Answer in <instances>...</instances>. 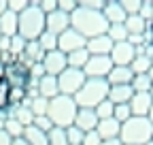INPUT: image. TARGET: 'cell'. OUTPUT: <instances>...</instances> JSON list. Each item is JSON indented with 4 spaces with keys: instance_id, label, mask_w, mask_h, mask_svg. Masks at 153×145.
<instances>
[{
    "instance_id": "obj_1",
    "label": "cell",
    "mask_w": 153,
    "mask_h": 145,
    "mask_svg": "<svg viewBox=\"0 0 153 145\" xmlns=\"http://www.w3.org/2000/svg\"><path fill=\"white\" fill-rule=\"evenodd\" d=\"M70 28L76 30L81 36H85V39H94V36L106 34L108 24L104 19L102 11H89V9L76 7L70 13Z\"/></svg>"
},
{
    "instance_id": "obj_2",
    "label": "cell",
    "mask_w": 153,
    "mask_h": 145,
    "mask_svg": "<svg viewBox=\"0 0 153 145\" xmlns=\"http://www.w3.org/2000/svg\"><path fill=\"white\" fill-rule=\"evenodd\" d=\"M76 111H79V107H76V102H74L72 96L57 94L55 98L49 100L47 117L51 120V124L55 126V128H68V126L74 124Z\"/></svg>"
},
{
    "instance_id": "obj_3",
    "label": "cell",
    "mask_w": 153,
    "mask_h": 145,
    "mask_svg": "<svg viewBox=\"0 0 153 145\" xmlns=\"http://www.w3.org/2000/svg\"><path fill=\"white\" fill-rule=\"evenodd\" d=\"M45 32V13L30 0V7L19 13L17 17V34L26 41H36Z\"/></svg>"
},
{
    "instance_id": "obj_4",
    "label": "cell",
    "mask_w": 153,
    "mask_h": 145,
    "mask_svg": "<svg viewBox=\"0 0 153 145\" xmlns=\"http://www.w3.org/2000/svg\"><path fill=\"white\" fill-rule=\"evenodd\" d=\"M119 141L123 145H147L153 141V124L147 117H130L121 124Z\"/></svg>"
},
{
    "instance_id": "obj_5",
    "label": "cell",
    "mask_w": 153,
    "mask_h": 145,
    "mask_svg": "<svg viewBox=\"0 0 153 145\" xmlns=\"http://www.w3.org/2000/svg\"><path fill=\"white\" fill-rule=\"evenodd\" d=\"M106 94H108L106 79H85L83 87L72 98L79 109H96L102 100H106Z\"/></svg>"
},
{
    "instance_id": "obj_6",
    "label": "cell",
    "mask_w": 153,
    "mask_h": 145,
    "mask_svg": "<svg viewBox=\"0 0 153 145\" xmlns=\"http://www.w3.org/2000/svg\"><path fill=\"white\" fill-rule=\"evenodd\" d=\"M85 79L87 77L83 75V70H76V68L68 66L64 72L57 75V90H60V94H64V96H74L83 87Z\"/></svg>"
},
{
    "instance_id": "obj_7",
    "label": "cell",
    "mask_w": 153,
    "mask_h": 145,
    "mask_svg": "<svg viewBox=\"0 0 153 145\" xmlns=\"http://www.w3.org/2000/svg\"><path fill=\"white\" fill-rule=\"evenodd\" d=\"M111 68H113V62L108 56H89L87 64L83 66V75L87 79H106Z\"/></svg>"
},
{
    "instance_id": "obj_8",
    "label": "cell",
    "mask_w": 153,
    "mask_h": 145,
    "mask_svg": "<svg viewBox=\"0 0 153 145\" xmlns=\"http://www.w3.org/2000/svg\"><path fill=\"white\" fill-rule=\"evenodd\" d=\"M85 43H87V39L81 36L79 32L72 30V28H68L66 32H62L60 36H57V49H60L64 56H68V53H72L76 49H83Z\"/></svg>"
},
{
    "instance_id": "obj_9",
    "label": "cell",
    "mask_w": 153,
    "mask_h": 145,
    "mask_svg": "<svg viewBox=\"0 0 153 145\" xmlns=\"http://www.w3.org/2000/svg\"><path fill=\"white\" fill-rule=\"evenodd\" d=\"M108 58L113 62V66H130L132 60L136 58V47L130 45L128 41L123 43H115L111 53H108Z\"/></svg>"
},
{
    "instance_id": "obj_10",
    "label": "cell",
    "mask_w": 153,
    "mask_h": 145,
    "mask_svg": "<svg viewBox=\"0 0 153 145\" xmlns=\"http://www.w3.org/2000/svg\"><path fill=\"white\" fill-rule=\"evenodd\" d=\"M41 64H43V68H45V75H49V77H57L60 72H64V70L68 68L66 56H64L60 49L45 53V58H43Z\"/></svg>"
},
{
    "instance_id": "obj_11",
    "label": "cell",
    "mask_w": 153,
    "mask_h": 145,
    "mask_svg": "<svg viewBox=\"0 0 153 145\" xmlns=\"http://www.w3.org/2000/svg\"><path fill=\"white\" fill-rule=\"evenodd\" d=\"M70 28V15L68 13H62L60 9H55L53 13L45 15V30L55 34V36H60L62 32H66Z\"/></svg>"
},
{
    "instance_id": "obj_12",
    "label": "cell",
    "mask_w": 153,
    "mask_h": 145,
    "mask_svg": "<svg viewBox=\"0 0 153 145\" xmlns=\"http://www.w3.org/2000/svg\"><path fill=\"white\" fill-rule=\"evenodd\" d=\"M130 113L132 117H147L149 109L153 105V98L149 92H134V96L130 98Z\"/></svg>"
},
{
    "instance_id": "obj_13",
    "label": "cell",
    "mask_w": 153,
    "mask_h": 145,
    "mask_svg": "<svg viewBox=\"0 0 153 145\" xmlns=\"http://www.w3.org/2000/svg\"><path fill=\"white\" fill-rule=\"evenodd\" d=\"M85 49L89 56H108L113 49V41L106 34H100V36H94V39H87Z\"/></svg>"
},
{
    "instance_id": "obj_14",
    "label": "cell",
    "mask_w": 153,
    "mask_h": 145,
    "mask_svg": "<svg viewBox=\"0 0 153 145\" xmlns=\"http://www.w3.org/2000/svg\"><path fill=\"white\" fill-rule=\"evenodd\" d=\"M102 15L108 26H117V24H123L126 22V13L119 4V0H106L104 2V9H102Z\"/></svg>"
},
{
    "instance_id": "obj_15",
    "label": "cell",
    "mask_w": 153,
    "mask_h": 145,
    "mask_svg": "<svg viewBox=\"0 0 153 145\" xmlns=\"http://www.w3.org/2000/svg\"><path fill=\"white\" fill-rule=\"evenodd\" d=\"M79 130L83 132H89V130H96V126H98V117H96L94 109H79L76 111V117H74V124Z\"/></svg>"
},
{
    "instance_id": "obj_16",
    "label": "cell",
    "mask_w": 153,
    "mask_h": 145,
    "mask_svg": "<svg viewBox=\"0 0 153 145\" xmlns=\"http://www.w3.org/2000/svg\"><path fill=\"white\" fill-rule=\"evenodd\" d=\"M132 79H134V72L130 70V66H113L111 72L106 75L108 85H130Z\"/></svg>"
},
{
    "instance_id": "obj_17",
    "label": "cell",
    "mask_w": 153,
    "mask_h": 145,
    "mask_svg": "<svg viewBox=\"0 0 153 145\" xmlns=\"http://www.w3.org/2000/svg\"><path fill=\"white\" fill-rule=\"evenodd\" d=\"M119 130H121V124L117 120H113V117L100 120L98 126H96V132H98V137L102 141H106V139H119Z\"/></svg>"
},
{
    "instance_id": "obj_18",
    "label": "cell",
    "mask_w": 153,
    "mask_h": 145,
    "mask_svg": "<svg viewBox=\"0 0 153 145\" xmlns=\"http://www.w3.org/2000/svg\"><path fill=\"white\" fill-rule=\"evenodd\" d=\"M132 96H134V90L130 85H108L106 100H111L113 105H128Z\"/></svg>"
},
{
    "instance_id": "obj_19",
    "label": "cell",
    "mask_w": 153,
    "mask_h": 145,
    "mask_svg": "<svg viewBox=\"0 0 153 145\" xmlns=\"http://www.w3.org/2000/svg\"><path fill=\"white\" fill-rule=\"evenodd\" d=\"M57 94H60V90H57V77L45 75L41 81H38V96L51 100V98H55Z\"/></svg>"
},
{
    "instance_id": "obj_20",
    "label": "cell",
    "mask_w": 153,
    "mask_h": 145,
    "mask_svg": "<svg viewBox=\"0 0 153 145\" xmlns=\"http://www.w3.org/2000/svg\"><path fill=\"white\" fill-rule=\"evenodd\" d=\"M17 17L19 15H15V13H11L9 9L0 15V32H2V36H15L17 34Z\"/></svg>"
},
{
    "instance_id": "obj_21",
    "label": "cell",
    "mask_w": 153,
    "mask_h": 145,
    "mask_svg": "<svg viewBox=\"0 0 153 145\" xmlns=\"http://www.w3.org/2000/svg\"><path fill=\"white\" fill-rule=\"evenodd\" d=\"M123 28L128 30V36L130 34H145L147 32V22L140 15H128L126 22H123Z\"/></svg>"
},
{
    "instance_id": "obj_22",
    "label": "cell",
    "mask_w": 153,
    "mask_h": 145,
    "mask_svg": "<svg viewBox=\"0 0 153 145\" xmlns=\"http://www.w3.org/2000/svg\"><path fill=\"white\" fill-rule=\"evenodd\" d=\"M87 60H89V53H87L85 47H83V49H76V51H72V53H68V56H66L68 66H70V68H76V70H83V66L87 64Z\"/></svg>"
},
{
    "instance_id": "obj_23",
    "label": "cell",
    "mask_w": 153,
    "mask_h": 145,
    "mask_svg": "<svg viewBox=\"0 0 153 145\" xmlns=\"http://www.w3.org/2000/svg\"><path fill=\"white\" fill-rule=\"evenodd\" d=\"M151 66H153V60H151L149 56H145V53H138V56L132 60L130 70L134 72V75H147Z\"/></svg>"
},
{
    "instance_id": "obj_24",
    "label": "cell",
    "mask_w": 153,
    "mask_h": 145,
    "mask_svg": "<svg viewBox=\"0 0 153 145\" xmlns=\"http://www.w3.org/2000/svg\"><path fill=\"white\" fill-rule=\"evenodd\" d=\"M24 139L28 141V145H49L47 143V132L34 128V126L24 128Z\"/></svg>"
},
{
    "instance_id": "obj_25",
    "label": "cell",
    "mask_w": 153,
    "mask_h": 145,
    "mask_svg": "<svg viewBox=\"0 0 153 145\" xmlns=\"http://www.w3.org/2000/svg\"><path fill=\"white\" fill-rule=\"evenodd\" d=\"M36 41H38V45H41V49H43L45 53H49V51H55V49H57V36H55V34H51V32H47V30H45L41 36H38Z\"/></svg>"
},
{
    "instance_id": "obj_26",
    "label": "cell",
    "mask_w": 153,
    "mask_h": 145,
    "mask_svg": "<svg viewBox=\"0 0 153 145\" xmlns=\"http://www.w3.org/2000/svg\"><path fill=\"white\" fill-rule=\"evenodd\" d=\"M106 36L113 41V45H115V43H123V41H128V30L123 28V24L108 26V28H106Z\"/></svg>"
},
{
    "instance_id": "obj_27",
    "label": "cell",
    "mask_w": 153,
    "mask_h": 145,
    "mask_svg": "<svg viewBox=\"0 0 153 145\" xmlns=\"http://www.w3.org/2000/svg\"><path fill=\"white\" fill-rule=\"evenodd\" d=\"M2 130H4V132H7L11 139H19V137H24V126L19 124L15 117H9V120L4 122Z\"/></svg>"
},
{
    "instance_id": "obj_28",
    "label": "cell",
    "mask_w": 153,
    "mask_h": 145,
    "mask_svg": "<svg viewBox=\"0 0 153 145\" xmlns=\"http://www.w3.org/2000/svg\"><path fill=\"white\" fill-rule=\"evenodd\" d=\"M13 117H15L19 124H22L24 128L32 126V122H34V115H32V111H30L28 107H22V105H19V107H15V115H13Z\"/></svg>"
},
{
    "instance_id": "obj_29",
    "label": "cell",
    "mask_w": 153,
    "mask_h": 145,
    "mask_svg": "<svg viewBox=\"0 0 153 145\" xmlns=\"http://www.w3.org/2000/svg\"><path fill=\"white\" fill-rule=\"evenodd\" d=\"M47 143L49 145H68L66 141V128H53L47 132Z\"/></svg>"
},
{
    "instance_id": "obj_30",
    "label": "cell",
    "mask_w": 153,
    "mask_h": 145,
    "mask_svg": "<svg viewBox=\"0 0 153 145\" xmlns=\"http://www.w3.org/2000/svg\"><path fill=\"white\" fill-rule=\"evenodd\" d=\"M151 85H153V81L149 79V75H134V79L130 83V87L134 92H149Z\"/></svg>"
},
{
    "instance_id": "obj_31",
    "label": "cell",
    "mask_w": 153,
    "mask_h": 145,
    "mask_svg": "<svg viewBox=\"0 0 153 145\" xmlns=\"http://www.w3.org/2000/svg\"><path fill=\"white\" fill-rule=\"evenodd\" d=\"M47 107H49V100H47V98L36 96V98H32V102H30V111H32L34 117H41V115H47Z\"/></svg>"
},
{
    "instance_id": "obj_32",
    "label": "cell",
    "mask_w": 153,
    "mask_h": 145,
    "mask_svg": "<svg viewBox=\"0 0 153 145\" xmlns=\"http://www.w3.org/2000/svg\"><path fill=\"white\" fill-rule=\"evenodd\" d=\"M26 39H22L19 34H15V36H11V43H9V53L11 56H15V58H19L24 53V49H26Z\"/></svg>"
},
{
    "instance_id": "obj_33",
    "label": "cell",
    "mask_w": 153,
    "mask_h": 145,
    "mask_svg": "<svg viewBox=\"0 0 153 145\" xmlns=\"http://www.w3.org/2000/svg\"><path fill=\"white\" fill-rule=\"evenodd\" d=\"M113 109H115V105H113L111 100H102L98 107L94 109V113H96V117H98V122H100V120L113 117Z\"/></svg>"
},
{
    "instance_id": "obj_34",
    "label": "cell",
    "mask_w": 153,
    "mask_h": 145,
    "mask_svg": "<svg viewBox=\"0 0 153 145\" xmlns=\"http://www.w3.org/2000/svg\"><path fill=\"white\" fill-rule=\"evenodd\" d=\"M83 130H79L76 126H68L66 128V141H68V145H81L83 143Z\"/></svg>"
},
{
    "instance_id": "obj_35",
    "label": "cell",
    "mask_w": 153,
    "mask_h": 145,
    "mask_svg": "<svg viewBox=\"0 0 153 145\" xmlns=\"http://www.w3.org/2000/svg\"><path fill=\"white\" fill-rule=\"evenodd\" d=\"M24 98H26L24 87H9V107H19Z\"/></svg>"
},
{
    "instance_id": "obj_36",
    "label": "cell",
    "mask_w": 153,
    "mask_h": 145,
    "mask_svg": "<svg viewBox=\"0 0 153 145\" xmlns=\"http://www.w3.org/2000/svg\"><path fill=\"white\" fill-rule=\"evenodd\" d=\"M130 117H132L130 105H115V109H113V120H117L119 124H123V122H128Z\"/></svg>"
},
{
    "instance_id": "obj_37",
    "label": "cell",
    "mask_w": 153,
    "mask_h": 145,
    "mask_svg": "<svg viewBox=\"0 0 153 145\" xmlns=\"http://www.w3.org/2000/svg\"><path fill=\"white\" fill-rule=\"evenodd\" d=\"M119 4H121V9H123L126 15H138L143 0H119Z\"/></svg>"
},
{
    "instance_id": "obj_38",
    "label": "cell",
    "mask_w": 153,
    "mask_h": 145,
    "mask_svg": "<svg viewBox=\"0 0 153 145\" xmlns=\"http://www.w3.org/2000/svg\"><path fill=\"white\" fill-rule=\"evenodd\" d=\"M30 7V0H7V9L15 15H19L22 11H26Z\"/></svg>"
},
{
    "instance_id": "obj_39",
    "label": "cell",
    "mask_w": 153,
    "mask_h": 145,
    "mask_svg": "<svg viewBox=\"0 0 153 145\" xmlns=\"http://www.w3.org/2000/svg\"><path fill=\"white\" fill-rule=\"evenodd\" d=\"M34 4L41 9L45 15H49V13H53L57 9V0H34Z\"/></svg>"
},
{
    "instance_id": "obj_40",
    "label": "cell",
    "mask_w": 153,
    "mask_h": 145,
    "mask_svg": "<svg viewBox=\"0 0 153 145\" xmlns=\"http://www.w3.org/2000/svg\"><path fill=\"white\" fill-rule=\"evenodd\" d=\"M32 126H34V128H38V130H43V132H49V130L53 128V124H51V120H49L47 115H41V117H34Z\"/></svg>"
},
{
    "instance_id": "obj_41",
    "label": "cell",
    "mask_w": 153,
    "mask_h": 145,
    "mask_svg": "<svg viewBox=\"0 0 153 145\" xmlns=\"http://www.w3.org/2000/svg\"><path fill=\"white\" fill-rule=\"evenodd\" d=\"M9 87H11V85L7 83V79L0 81V111L9 107Z\"/></svg>"
},
{
    "instance_id": "obj_42",
    "label": "cell",
    "mask_w": 153,
    "mask_h": 145,
    "mask_svg": "<svg viewBox=\"0 0 153 145\" xmlns=\"http://www.w3.org/2000/svg\"><path fill=\"white\" fill-rule=\"evenodd\" d=\"M106 0H79L81 9H89V11H102Z\"/></svg>"
},
{
    "instance_id": "obj_43",
    "label": "cell",
    "mask_w": 153,
    "mask_h": 145,
    "mask_svg": "<svg viewBox=\"0 0 153 145\" xmlns=\"http://www.w3.org/2000/svg\"><path fill=\"white\" fill-rule=\"evenodd\" d=\"M45 77V68H43V64L41 62H36V64H32L30 68H28V79H36V81H41Z\"/></svg>"
},
{
    "instance_id": "obj_44",
    "label": "cell",
    "mask_w": 153,
    "mask_h": 145,
    "mask_svg": "<svg viewBox=\"0 0 153 145\" xmlns=\"http://www.w3.org/2000/svg\"><path fill=\"white\" fill-rule=\"evenodd\" d=\"M138 15L143 17V19H145L147 24H149V22H153V7H151V0H143Z\"/></svg>"
},
{
    "instance_id": "obj_45",
    "label": "cell",
    "mask_w": 153,
    "mask_h": 145,
    "mask_svg": "<svg viewBox=\"0 0 153 145\" xmlns=\"http://www.w3.org/2000/svg\"><path fill=\"white\" fill-rule=\"evenodd\" d=\"M76 7H79V0H57V9H60L62 13H72Z\"/></svg>"
},
{
    "instance_id": "obj_46",
    "label": "cell",
    "mask_w": 153,
    "mask_h": 145,
    "mask_svg": "<svg viewBox=\"0 0 153 145\" xmlns=\"http://www.w3.org/2000/svg\"><path fill=\"white\" fill-rule=\"evenodd\" d=\"M100 143H102V139L98 137V132H96V130H89V132L83 135V143H81V145H100Z\"/></svg>"
},
{
    "instance_id": "obj_47",
    "label": "cell",
    "mask_w": 153,
    "mask_h": 145,
    "mask_svg": "<svg viewBox=\"0 0 153 145\" xmlns=\"http://www.w3.org/2000/svg\"><path fill=\"white\" fill-rule=\"evenodd\" d=\"M0 145H13V139H11L2 128H0Z\"/></svg>"
},
{
    "instance_id": "obj_48",
    "label": "cell",
    "mask_w": 153,
    "mask_h": 145,
    "mask_svg": "<svg viewBox=\"0 0 153 145\" xmlns=\"http://www.w3.org/2000/svg\"><path fill=\"white\" fill-rule=\"evenodd\" d=\"M9 43H11L9 36H0V51H9Z\"/></svg>"
},
{
    "instance_id": "obj_49",
    "label": "cell",
    "mask_w": 153,
    "mask_h": 145,
    "mask_svg": "<svg viewBox=\"0 0 153 145\" xmlns=\"http://www.w3.org/2000/svg\"><path fill=\"white\" fill-rule=\"evenodd\" d=\"M100 145H123L119 139H106V141H102Z\"/></svg>"
},
{
    "instance_id": "obj_50",
    "label": "cell",
    "mask_w": 153,
    "mask_h": 145,
    "mask_svg": "<svg viewBox=\"0 0 153 145\" xmlns=\"http://www.w3.org/2000/svg\"><path fill=\"white\" fill-rule=\"evenodd\" d=\"M13 145H28V141L24 137H19V139H13Z\"/></svg>"
},
{
    "instance_id": "obj_51",
    "label": "cell",
    "mask_w": 153,
    "mask_h": 145,
    "mask_svg": "<svg viewBox=\"0 0 153 145\" xmlns=\"http://www.w3.org/2000/svg\"><path fill=\"white\" fill-rule=\"evenodd\" d=\"M4 75H7V66H4V64H0V81L4 79Z\"/></svg>"
},
{
    "instance_id": "obj_52",
    "label": "cell",
    "mask_w": 153,
    "mask_h": 145,
    "mask_svg": "<svg viewBox=\"0 0 153 145\" xmlns=\"http://www.w3.org/2000/svg\"><path fill=\"white\" fill-rule=\"evenodd\" d=\"M7 11V0H0V15Z\"/></svg>"
},
{
    "instance_id": "obj_53",
    "label": "cell",
    "mask_w": 153,
    "mask_h": 145,
    "mask_svg": "<svg viewBox=\"0 0 153 145\" xmlns=\"http://www.w3.org/2000/svg\"><path fill=\"white\" fill-rule=\"evenodd\" d=\"M147 120L153 124V105H151V109H149V113H147Z\"/></svg>"
},
{
    "instance_id": "obj_54",
    "label": "cell",
    "mask_w": 153,
    "mask_h": 145,
    "mask_svg": "<svg viewBox=\"0 0 153 145\" xmlns=\"http://www.w3.org/2000/svg\"><path fill=\"white\" fill-rule=\"evenodd\" d=\"M147 75H149V79H151V81H153V66H151V68H149V72H147Z\"/></svg>"
},
{
    "instance_id": "obj_55",
    "label": "cell",
    "mask_w": 153,
    "mask_h": 145,
    "mask_svg": "<svg viewBox=\"0 0 153 145\" xmlns=\"http://www.w3.org/2000/svg\"><path fill=\"white\" fill-rule=\"evenodd\" d=\"M149 94H151V98H153V85H151V90H149Z\"/></svg>"
},
{
    "instance_id": "obj_56",
    "label": "cell",
    "mask_w": 153,
    "mask_h": 145,
    "mask_svg": "<svg viewBox=\"0 0 153 145\" xmlns=\"http://www.w3.org/2000/svg\"><path fill=\"white\" fill-rule=\"evenodd\" d=\"M147 145H153V141H149V143H147Z\"/></svg>"
},
{
    "instance_id": "obj_57",
    "label": "cell",
    "mask_w": 153,
    "mask_h": 145,
    "mask_svg": "<svg viewBox=\"0 0 153 145\" xmlns=\"http://www.w3.org/2000/svg\"><path fill=\"white\" fill-rule=\"evenodd\" d=\"M151 7H153V0H151Z\"/></svg>"
},
{
    "instance_id": "obj_58",
    "label": "cell",
    "mask_w": 153,
    "mask_h": 145,
    "mask_svg": "<svg viewBox=\"0 0 153 145\" xmlns=\"http://www.w3.org/2000/svg\"><path fill=\"white\" fill-rule=\"evenodd\" d=\"M0 36H2V32H0Z\"/></svg>"
},
{
    "instance_id": "obj_59",
    "label": "cell",
    "mask_w": 153,
    "mask_h": 145,
    "mask_svg": "<svg viewBox=\"0 0 153 145\" xmlns=\"http://www.w3.org/2000/svg\"><path fill=\"white\" fill-rule=\"evenodd\" d=\"M0 53H2V51H0Z\"/></svg>"
}]
</instances>
